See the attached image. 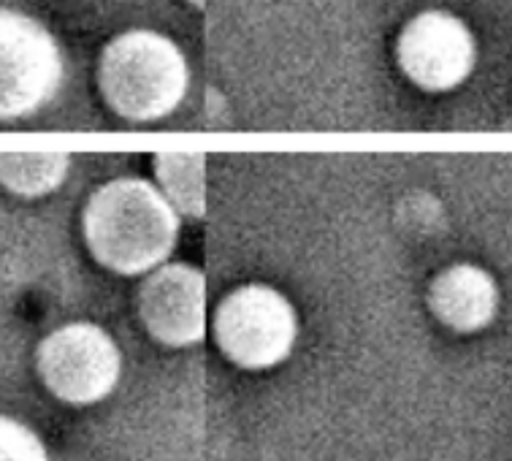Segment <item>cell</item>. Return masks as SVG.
Returning <instances> with one entry per match:
<instances>
[{
	"mask_svg": "<svg viewBox=\"0 0 512 461\" xmlns=\"http://www.w3.org/2000/svg\"><path fill=\"white\" fill-rule=\"evenodd\" d=\"M182 223L152 177H117L87 198L82 239L90 258L106 272L144 277L171 261Z\"/></svg>",
	"mask_w": 512,
	"mask_h": 461,
	"instance_id": "1",
	"label": "cell"
},
{
	"mask_svg": "<svg viewBox=\"0 0 512 461\" xmlns=\"http://www.w3.org/2000/svg\"><path fill=\"white\" fill-rule=\"evenodd\" d=\"M98 93L125 123H160L177 112L190 93L193 71L185 49L166 33L128 28L101 49Z\"/></svg>",
	"mask_w": 512,
	"mask_h": 461,
	"instance_id": "2",
	"label": "cell"
},
{
	"mask_svg": "<svg viewBox=\"0 0 512 461\" xmlns=\"http://www.w3.org/2000/svg\"><path fill=\"white\" fill-rule=\"evenodd\" d=\"M298 310L288 293L269 283H244L212 307L209 337L239 369L263 372L280 367L296 350Z\"/></svg>",
	"mask_w": 512,
	"mask_h": 461,
	"instance_id": "3",
	"label": "cell"
},
{
	"mask_svg": "<svg viewBox=\"0 0 512 461\" xmlns=\"http://www.w3.org/2000/svg\"><path fill=\"white\" fill-rule=\"evenodd\" d=\"M63 79V49L47 25L0 6V123L41 112L55 101Z\"/></svg>",
	"mask_w": 512,
	"mask_h": 461,
	"instance_id": "4",
	"label": "cell"
},
{
	"mask_svg": "<svg viewBox=\"0 0 512 461\" xmlns=\"http://www.w3.org/2000/svg\"><path fill=\"white\" fill-rule=\"evenodd\" d=\"M36 369L55 399L87 407L103 402L120 386L122 350L103 326L74 320L41 339Z\"/></svg>",
	"mask_w": 512,
	"mask_h": 461,
	"instance_id": "5",
	"label": "cell"
},
{
	"mask_svg": "<svg viewBox=\"0 0 512 461\" xmlns=\"http://www.w3.org/2000/svg\"><path fill=\"white\" fill-rule=\"evenodd\" d=\"M480 60L472 25L450 9H423L396 36V66L420 93H453Z\"/></svg>",
	"mask_w": 512,
	"mask_h": 461,
	"instance_id": "6",
	"label": "cell"
},
{
	"mask_svg": "<svg viewBox=\"0 0 512 461\" xmlns=\"http://www.w3.org/2000/svg\"><path fill=\"white\" fill-rule=\"evenodd\" d=\"M136 315L158 345L193 348L209 334L212 307L206 274L187 261H166L141 277Z\"/></svg>",
	"mask_w": 512,
	"mask_h": 461,
	"instance_id": "7",
	"label": "cell"
},
{
	"mask_svg": "<svg viewBox=\"0 0 512 461\" xmlns=\"http://www.w3.org/2000/svg\"><path fill=\"white\" fill-rule=\"evenodd\" d=\"M502 307L496 277L480 264H450L429 285L431 315L456 334L488 329Z\"/></svg>",
	"mask_w": 512,
	"mask_h": 461,
	"instance_id": "8",
	"label": "cell"
},
{
	"mask_svg": "<svg viewBox=\"0 0 512 461\" xmlns=\"http://www.w3.org/2000/svg\"><path fill=\"white\" fill-rule=\"evenodd\" d=\"M152 182L171 201L185 223L206 215V155L187 150H163L152 158Z\"/></svg>",
	"mask_w": 512,
	"mask_h": 461,
	"instance_id": "9",
	"label": "cell"
},
{
	"mask_svg": "<svg viewBox=\"0 0 512 461\" xmlns=\"http://www.w3.org/2000/svg\"><path fill=\"white\" fill-rule=\"evenodd\" d=\"M68 152H0V188L19 198H44L66 182Z\"/></svg>",
	"mask_w": 512,
	"mask_h": 461,
	"instance_id": "10",
	"label": "cell"
},
{
	"mask_svg": "<svg viewBox=\"0 0 512 461\" xmlns=\"http://www.w3.org/2000/svg\"><path fill=\"white\" fill-rule=\"evenodd\" d=\"M0 461H52L47 445L41 443L28 424L0 415Z\"/></svg>",
	"mask_w": 512,
	"mask_h": 461,
	"instance_id": "11",
	"label": "cell"
},
{
	"mask_svg": "<svg viewBox=\"0 0 512 461\" xmlns=\"http://www.w3.org/2000/svg\"><path fill=\"white\" fill-rule=\"evenodd\" d=\"M187 6H190V9H196V11H204V6H206V0H185Z\"/></svg>",
	"mask_w": 512,
	"mask_h": 461,
	"instance_id": "12",
	"label": "cell"
}]
</instances>
